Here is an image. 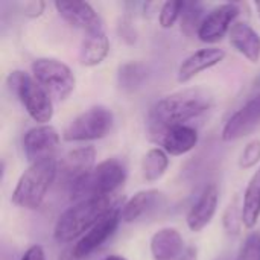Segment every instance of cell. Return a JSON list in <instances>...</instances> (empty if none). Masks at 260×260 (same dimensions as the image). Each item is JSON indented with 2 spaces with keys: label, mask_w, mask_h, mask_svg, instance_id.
<instances>
[{
  "label": "cell",
  "mask_w": 260,
  "mask_h": 260,
  "mask_svg": "<svg viewBox=\"0 0 260 260\" xmlns=\"http://www.w3.org/2000/svg\"><path fill=\"white\" fill-rule=\"evenodd\" d=\"M59 148V134L50 125H38L30 128L23 137V149L30 165L55 158Z\"/></svg>",
  "instance_id": "8"
},
{
  "label": "cell",
  "mask_w": 260,
  "mask_h": 260,
  "mask_svg": "<svg viewBox=\"0 0 260 260\" xmlns=\"http://www.w3.org/2000/svg\"><path fill=\"white\" fill-rule=\"evenodd\" d=\"M213 105L212 94L204 88H184L157 101L148 114V136L149 139L178 125H186L187 120L195 119Z\"/></svg>",
  "instance_id": "1"
},
{
  "label": "cell",
  "mask_w": 260,
  "mask_h": 260,
  "mask_svg": "<svg viewBox=\"0 0 260 260\" xmlns=\"http://www.w3.org/2000/svg\"><path fill=\"white\" fill-rule=\"evenodd\" d=\"M126 169L117 158H107L94 166V169L69 190L73 200L82 201L93 197H108L123 184Z\"/></svg>",
  "instance_id": "4"
},
{
  "label": "cell",
  "mask_w": 260,
  "mask_h": 260,
  "mask_svg": "<svg viewBox=\"0 0 260 260\" xmlns=\"http://www.w3.org/2000/svg\"><path fill=\"white\" fill-rule=\"evenodd\" d=\"M229 37L230 43L239 53H242L253 64L259 62L260 35L247 21H235L229 32Z\"/></svg>",
  "instance_id": "18"
},
{
  "label": "cell",
  "mask_w": 260,
  "mask_h": 260,
  "mask_svg": "<svg viewBox=\"0 0 260 260\" xmlns=\"http://www.w3.org/2000/svg\"><path fill=\"white\" fill-rule=\"evenodd\" d=\"M224 224H225V229L229 230V233L239 235L241 225H244V222H242V207L239 210L238 206H236V203H232L229 206L227 212H225Z\"/></svg>",
  "instance_id": "28"
},
{
  "label": "cell",
  "mask_w": 260,
  "mask_h": 260,
  "mask_svg": "<svg viewBox=\"0 0 260 260\" xmlns=\"http://www.w3.org/2000/svg\"><path fill=\"white\" fill-rule=\"evenodd\" d=\"M120 210H122L120 207H116L114 210H111L90 232H87L78 241V244H75L72 251L78 259H85L87 256H90L93 251H96L102 244H105L114 235V232L117 230V227L122 221Z\"/></svg>",
  "instance_id": "10"
},
{
  "label": "cell",
  "mask_w": 260,
  "mask_h": 260,
  "mask_svg": "<svg viewBox=\"0 0 260 260\" xmlns=\"http://www.w3.org/2000/svg\"><path fill=\"white\" fill-rule=\"evenodd\" d=\"M30 69L35 81L49 93L50 98L64 101L75 90L76 78L72 69L59 59L37 58Z\"/></svg>",
  "instance_id": "7"
},
{
  "label": "cell",
  "mask_w": 260,
  "mask_h": 260,
  "mask_svg": "<svg viewBox=\"0 0 260 260\" xmlns=\"http://www.w3.org/2000/svg\"><path fill=\"white\" fill-rule=\"evenodd\" d=\"M59 260H84V259H78V257L73 254L72 248H70V250H67V251H64V253H62V256L59 257Z\"/></svg>",
  "instance_id": "32"
},
{
  "label": "cell",
  "mask_w": 260,
  "mask_h": 260,
  "mask_svg": "<svg viewBox=\"0 0 260 260\" xmlns=\"http://www.w3.org/2000/svg\"><path fill=\"white\" fill-rule=\"evenodd\" d=\"M183 238L178 230L166 227L151 238V254L154 260H178L184 251Z\"/></svg>",
  "instance_id": "17"
},
{
  "label": "cell",
  "mask_w": 260,
  "mask_h": 260,
  "mask_svg": "<svg viewBox=\"0 0 260 260\" xmlns=\"http://www.w3.org/2000/svg\"><path fill=\"white\" fill-rule=\"evenodd\" d=\"M178 260H197V250L193 247H187Z\"/></svg>",
  "instance_id": "31"
},
{
  "label": "cell",
  "mask_w": 260,
  "mask_h": 260,
  "mask_svg": "<svg viewBox=\"0 0 260 260\" xmlns=\"http://www.w3.org/2000/svg\"><path fill=\"white\" fill-rule=\"evenodd\" d=\"M116 207L119 206L114 195L93 197L78 201L58 218L53 229L55 241L59 244H69L78 238L81 239Z\"/></svg>",
  "instance_id": "2"
},
{
  "label": "cell",
  "mask_w": 260,
  "mask_h": 260,
  "mask_svg": "<svg viewBox=\"0 0 260 260\" xmlns=\"http://www.w3.org/2000/svg\"><path fill=\"white\" fill-rule=\"evenodd\" d=\"M96 149L93 146H81L67 152L58 161V175L70 189L94 169Z\"/></svg>",
  "instance_id": "11"
},
{
  "label": "cell",
  "mask_w": 260,
  "mask_h": 260,
  "mask_svg": "<svg viewBox=\"0 0 260 260\" xmlns=\"http://www.w3.org/2000/svg\"><path fill=\"white\" fill-rule=\"evenodd\" d=\"M204 9L201 3L197 2H184L183 14H181V29L187 37L198 35V29L204 20Z\"/></svg>",
  "instance_id": "23"
},
{
  "label": "cell",
  "mask_w": 260,
  "mask_h": 260,
  "mask_svg": "<svg viewBox=\"0 0 260 260\" xmlns=\"http://www.w3.org/2000/svg\"><path fill=\"white\" fill-rule=\"evenodd\" d=\"M56 177H58L56 158H49L30 165L18 178L11 201L23 209H29V210L38 209L43 204Z\"/></svg>",
  "instance_id": "3"
},
{
  "label": "cell",
  "mask_w": 260,
  "mask_h": 260,
  "mask_svg": "<svg viewBox=\"0 0 260 260\" xmlns=\"http://www.w3.org/2000/svg\"><path fill=\"white\" fill-rule=\"evenodd\" d=\"M6 84L9 90L20 99L27 114L40 125H47L53 117V104L49 93L30 75L14 70L9 73Z\"/></svg>",
  "instance_id": "5"
},
{
  "label": "cell",
  "mask_w": 260,
  "mask_h": 260,
  "mask_svg": "<svg viewBox=\"0 0 260 260\" xmlns=\"http://www.w3.org/2000/svg\"><path fill=\"white\" fill-rule=\"evenodd\" d=\"M224 58H225V52L218 47H206V49H200L193 52L180 64L178 73H177L178 82L184 84L193 79L201 72L219 64Z\"/></svg>",
  "instance_id": "16"
},
{
  "label": "cell",
  "mask_w": 260,
  "mask_h": 260,
  "mask_svg": "<svg viewBox=\"0 0 260 260\" xmlns=\"http://www.w3.org/2000/svg\"><path fill=\"white\" fill-rule=\"evenodd\" d=\"M236 260H260V235L251 233L247 236L244 245L239 250Z\"/></svg>",
  "instance_id": "26"
},
{
  "label": "cell",
  "mask_w": 260,
  "mask_h": 260,
  "mask_svg": "<svg viewBox=\"0 0 260 260\" xmlns=\"http://www.w3.org/2000/svg\"><path fill=\"white\" fill-rule=\"evenodd\" d=\"M158 146H161L166 154L171 155H183L192 151L198 143V131L189 125H178L172 126L155 137L149 139Z\"/></svg>",
  "instance_id": "14"
},
{
  "label": "cell",
  "mask_w": 260,
  "mask_h": 260,
  "mask_svg": "<svg viewBox=\"0 0 260 260\" xmlns=\"http://www.w3.org/2000/svg\"><path fill=\"white\" fill-rule=\"evenodd\" d=\"M239 14L241 9L236 3H222L213 8L210 12L206 14L197 37L207 44H215L221 41L225 37V34L230 32Z\"/></svg>",
  "instance_id": "9"
},
{
  "label": "cell",
  "mask_w": 260,
  "mask_h": 260,
  "mask_svg": "<svg viewBox=\"0 0 260 260\" xmlns=\"http://www.w3.org/2000/svg\"><path fill=\"white\" fill-rule=\"evenodd\" d=\"M256 8H257V11H259V15H260V2H257V3H256Z\"/></svg>",
  "instance_id": "34"
},
{
  "label": "cell",
  "mask_w": 260,
  "mask_h": 260,
  "mask_svg": "<svg viewBox=\"0 0 260 260\" xmlns=\"http://www.w3.org/2000/svg\"><path fill=\"white\" fill-rule=\"evenodd\" d=\"M108 52H110V41L104 29L90 32L85 35L82 41L79 61L85 67H94L107 58Z\"/></svg>",
  "instance_id": "19"
},
{
  "label": "cell",
  "mask_w": 260,
  "mask_h": 260,
  "mask_svg": "<svg viewBox=\"0 0 260 260\" xmlns=\"http://www.w3.org/2000/svg\"><path fill=\"white\" fill-rule=\"evenodd\" d=\"M21 260H46V254L41 245H32L26 250Z\"/></svg>",
  "instance_id": "29"
},
{
  "label": "cell",
  "mask_w": 260,
  "mask_h": 260,
  "mask_svg": "<svg viewBox=\"0 0 260 260\" xmlns=\"http://www.w3.org/2000/svg\"><path fill=\"white\" fill-rule=\"evenodd\" d=\"M102 260H126L125 257H122V256H116V254H113V256H107V257H104Z\"/></svg>",
  "instance_id": "33"
},
{
  "label": "cell",
  "mask_w": 260,
  "mask_h": 260,
  "mask_svg": "<svg viewBox=\"0 0 260 260\" xmlns=\"http://www.w3.org/2000/svg\"><path fill=\"white\" fill-rule=\"evenodd\" d=\"M146 76V70L142 64L139 62H128L123 64L119 70V82L120 87L126 90H133L137 85L142 84V81Z\"/></svg>",
  "instance_id": "24"
},
{
  "label": "cell",
  "mask_w": 260,
  "mask_h": 260,
  "mask_svg": "<svg viewBox=\"0 0 260 260\" xmlns=\"http://www.w3.org/2000/svg\"><path fill=\"white\" fill-rule=\"evenodd\" d=\"M183 8H184V2H180V0L165 2L161 5V8H160V14H158L160 26L165 27V29L172 27L175 24V21L181 17Z\"/></svg>",
  "instance_id": "25"
},
{
  "label": "cell",
  "mask_w": 260,
  "mask_h": 260,
  "mask_svg": "<svg viewBox=\"0 0 260 260\" xmlns=\"http://www.w3.org/2000/svg\"><path fill=\"white\" fill-rule=\"evenodd\" d=\"M23 11L27 17H38L44 11V3L43 2H27V3H24Z\"/></svg>",
  "instance_id": "30"
},
{
  "label": "cell",
  "mask_w": 260,
  "mask_h": 260,
  "mask_svg": "<svg viewBox=\"0 0 260 260\" xmlns=\"http://www.w3.org/2000/svg\"><path fill=\"white\" fill-rule=\"evenodd\" d=\"M260 218V168L253 174L247 184L242 201V222L244 227L253 229Z\"/></svg>",
  "instance_id": "21"
},
{
  "label": "cell",
  "mask_w": 260,
  "mask_h": 260,
  "mask_svg": "<svg viewBox=\"0 0 260 260\" xmlns=\"http://www.w3.org/2000/svg\"><path fill=\"white\" fill-rule=\"evenodd\" d=\"M114 123V116L110 108L94 105L78 114L62 131L66 142H90L99 140L110 134Z\"/></svg>",
  "instance_id": "6"
},
{
  "label": "cell",
  "mask_w": 260,
  "mask_h": 260,
  "mask_svg": "<svg viewBox=\"0 0 260 260\" xmlns=\"http://www.w3.org/2000/svg\"><path fill=\"white\" fill-rule=\"evenodd\" d=\"M218 203H219V190H218V186L212 183V184L206 186L203 193L198 197V200L190 207V210L186 216L187 227L195 233L206 229L216 213Z\"/></svg>",
  "instance_id": "15"
},
{
  "label": "cell",
  "mask_w": 260,
  "mask_h": 260,
  "mask_svg": "<svg viewBox=\"0 0 260 260\" xmlns=\"http://www.w3.org/2000/svg\"><path fill=\"white\" fill-rule=\"evenodd\" d=\"M168 168H169V157L166 151H163L161 148H152L145 154L142 161V171L148 183L158 181L166 174Z\"/></svg>",
  "instance_id": "22"
},
{
  "label": "cell",
  "mask_w": 260,
  "mask_h": 260,
  "mask_svg": "<svg viewBox=\"0 0 260 260\" xmlns=\"http://www.w3.org/2000/svg\"><path fill=\"white\" fill-rule=\"evenodd\" d=\"M58 14L73 27L85 30V34L102 30V20L93 6L87 2H55Z\"/></svg>",
  "instance_id": "13"
},
{
  "label": "cell",
  "mask_w": 260,
  "mask_h": 260,
  "mask_svg": "<svg viewBox=\"0 0 260 260\" xmlns=\"http://www.w3.org/2000/svg\"><path fill=\"white\" fill-rule=\"evenodd\" d=\"M260 126V94L242 105L224 125L222 140L233 142L250 136Z\"/></svg>",
  "instance_id": "12"
},
{
  "label": "cell",
  "mask_w": 260,
  "mask_h": 260,
  "mask_svg": "<svg viewBox=\"0 0 260 260\" xmlns=\"http://www.w3.org/2000/svg\"><path fill=\"white\" fill-rule=\"evenodd\" d=\"M161 198V192L155 189H148V190H140L136 195H133L126 204L123 206L122 212V221L129 224L142 218L145 213H148Z\"/></svg>",
  "instance_id": "20"
},
{
  "label": "cell",
  "mask_w": 260,
  "mask_h": 260,
  "mask_svg": "<svg viewBox=\"0 0 260 260\" xmlns=\"http://www.w3.org/2000/svg\"><path fill=\"white\" fill-rule=\"evenodd\" d=\"M260 161V140H251L239 157V166L242 169H251Z\"/></svg>",
  "instance_id": "27"
}]
</instances>
